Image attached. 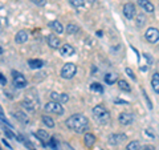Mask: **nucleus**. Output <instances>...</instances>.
Instances as JSON below:
<instances>
[{
  "label": "nucleus",
  "mask_w": 159,
  "mask_h": 150,
  "mask_svg": "<svg viewBox=\"0 0 159 150\" xmlns=\"http://www.w3.org/2000/svg\"><path fill=\"white\" fill-rule=\"evenodd\" d=\"M145 37L148 43H157L158 40H159V29L158 28H154V27H150L146 31L145 33Z\"/></svg>",
  "instance_id": "obj_6"
},
{
  "label": "nucleus",
  "mask_w": 159,
  "mask_h": 150,
  "mask_svg": "<svg viewBox=\"0 0 159 150\" xmlns=\"http://www.w3.org/2000/svg\"><path fill=\"white\" fill-rule=\"evenodd\" d=\"M27 40H28V32L27 31H20L16 33V36H15V41L17 44H24V43H27Z\"/></svg>",
  "instance_id": "obj_14"
},
{
  "label": "nucleus",
  "mask_w": 159,
  "mask_h": 150,
  "mask_svg": "<svg viewBox=\"0 0 159 150\" xmlns=\"http://www.w3.org/2000/svg\"><path fill=\"white\" fill-rule=\"evenodd\" d=\"M60 101H61V102H68L69 101V96H68L66 93L60 94Z\"/></svg>",
  "instance_id": "obj_33"
},
{
  "label": "nucleus",
  "mask_w": 159,
  "mask_h": 150,
  "mask_svg": "<svg viewBox=\"0 0 159 150\" xmlns=\"http://www.w3.org/2000/svg\"><path fill=\"white\" fill-rule=\"evenodd\" d=\"M126 73L129 74V77H130V78H133V81H135V80H137V77H135V74H134V72L131 71V69H130V68H126Z\"/></svg>",
  "instance_id": "obj_31"
},
{
  "label": "nucleus",
  "mask_w": 159,
  "mask_h": 150,
  "mask_svg": "<svg viewBox=\"0 0 159 150\" xmlns=\"http://www.w3.org/2000/svg\"><path fill=\"white\" fill-rule=\"evenodd\" d=\"M114 102H116V104H125V105L129 104L127 101H125V100H119V98H116V100H114Z\"/></svg>",
  "instance_id": "obj_38"
},
{
  "label": "nucleus",
  "mask_w": 159,
  "mask_h": 150,
  "mask_svg": "<svg viewBox=\"0 0 159 150\" xmlns=\"http://www.w3.org/2000/svg\"><path fill=\"white\" fill-rule=\"evenodd\" d=\"M48 148H52V149H54V150H57L58 149V143H57V139L56 138H51L48 141Z\"/></svg>",
  "instance_id": "obj_29"
},
{
  "label": "nucleus",
  "mask_w": 159,
  "mask_h": 150,
  "mask_svg": "<svg viewBox=\"0 0 159 150\" xmlns=\"http://www.w3.org/2000/svg\"><path fill=\"white\" fill-rule=\"evenodd\" d=\"M66 126L76 133H84L89 128V120L84 114H73L66 121Z\"/></svg>",
  "instance_id": "obj_1"
},
{
  "label": "nucleus",
  "mask_w": 159,
  "mask_h": 150,
  "mask_svg": "<svg viewBox=\"0 0 159 150\" xmlns=\"http://www.w3.org/2000/svg\"><path fill=\"white\" fill-rule=\"evenodd\" d=\"M137 24H138V27H142V26H145L146 24V17H145V15L143 13H138L137 15Z\"/></svg>",
  "instance_id": "obj_26"
},
{
  "label": "nucleus",
  "mask_w": 159,
  "mask_h": 150,
  "mask_svg": "<svg viewBox=\"0 0 159 150\" xmlns=\"http://www.w3.org/2000/svg\"><path fill=\"white\" fill-rule=\"evenodd\" d=\"M138 4L148 13H152L154 9H155V8H154V4L150 2V0H138Z\"/></svg>",
  "instance_id": "obj_12"
},
{
  "label": "nucleus",
  "mask_w": 159,
  "mask_h": 150,
  "mask_svg": "<svg viewBox=\"0 0 159 150\" xmlns=\"http://www.w3.org/2000/svg\"><path fill=\"white\" fill-rule=\"evenodd\" d=\"M93 117L99 125H106L110 121V113L102 105H97L93 108Z\"/></svg>",
  "instance_id": "obj_2"
},
{
  "label": "nucleus",
  "mask_w": 159,
  "mask_h": 150,
  "mask_svg": "<svg viewBox=\"0 0 159 150\" xmlns=\"http://www.w3.org/2000/svg\"><path fill=\"white\" fill-rule=\"evenodd\" d=\"M143 57H146V59H147L148 64H151V63H152V59H151V56H150L148 53H143Z\"/></svg>",
  "instance_id": "obj_39"
},
{
  "label": "nucleus",
  "mask_w": 159,
  "mask_h": 150,
  "mask_svg": "<svg viewBox=\"0 0 159 150\" xmlns=\"http://www.w3.org/2000/svg\"><path fill=\"white\" fill-rule=\"evenodd\" d=\"M0 117H2V121H3L4 124H7V125H8V126H9V128H12V125H11V124H9V121H8V120H7L6 117H4V113H3V112H0Z\"/></svg>",
  "instance_id": "obj_34"
},
{
  "label": "nucleus",
  "mask_w": 159,
  "mask_h": 150,
  "mask_svg": "<svg viewBox=\"0 0 159 150\" xmlns=\"http://www.w3.org/2000/svg\"><path fill=\"white\" fill-rule=\"evenodd\" d=\"M13 117L16 118L19 122H21L23 125L29 124V120H28V117H27V114H24L23 112H15V113H13Z\"/></svg>",
  "instance_id": "obj_18"
},
{
  "label": "nucleus",
  "mask_w": 159,
  "mask_h": 150,
  "mask_svg": "<svg viewBox=\"0 0 159 150\" xmlns=\"http://www.w3.org/2000/svg\"><path fill=\"white\" fill-rule=\"evenodd\" d=\"M94 150H103V149H94Z\"/></svg>",
  "instance_id": "obj_44"
},
{
  "label": "nucleus",
  "mask_w": 159,
  "mask_h": 150,
  "mask_svg": "<svg viewBox=\"0 0 159 150\" xmlns=\"http://www.w3.org/2000/svg\"><path fill=\"white\" fill-rule=\"evenodd\" d=\"M23 106H25L29 112H34V110H36V108L39 106V101H36V100H32V98H25L23 101Z\"/></svg>",
  "instance_id": "obj_10"
},
{
  "label": "nucleus",
  "mask_w": 159,
  "mask_h": 150,
  "mask_svg": "<svg viewBox=\"0 0 159 150\" xmlns=\"http://www.w3.org/2000/svg\"><path fill=\"white\" fill-rule=\"evenodd\" d=\"M123 15H125L126 19H133L137 16V12H135V7H134L133 3H126L123 6Z\"/></svg>",
  "instance_id": "obj_8"
},
{
  "label": "nucleus",
  "mask_w": 159,
  "mask_h": 150,
  "mask_svg": "<svg viewBox=\"0 0 159 150\" xmlns=\"http://www.w3.org/2000/svg\"><path fill=\"white\" fill-rule=\"evenodd\" d=\"M31 2L33 4H36V6H40V7H43V6H45V4H47L45 0H31Z\"/></svg>",
  "instance_id": "obj_32"
},
{
  "label": "nucleus",
  "mask_w": 159,
  "mask_h": 150,
  "mask_svg": "<svg viewBox=\"0 0 159 150\" xmlns=\"http://www.w3.org/2000/svg\"><path fill=\"white\" fill-rule=\"evenodd\" d=\"M0 81H2V87H6V84H7V78L4 74H0Z\"/></svg>",
  "instance_id": "obj_37"
},
{
  "label": "nucleus",
  "mask_w": 159,
  "mask_h": 150,
  "mask_svg": "<svg viewBox=\"0 0 159 150\" xmlns=\"http://www.w3.org/2000/svg\"><path fill=\"white\" fill-rule=\"evenodd\" d=\"M90 89L94 92H97V93H102L103 92V88H102V85L101 84H98V82H93L90 85Z\"/></svg>",
  "instance_id": "obj_27"
},
{
  "label": "nucleus",
  "mask_w": 159,
  "mask_h": 150,
  "mask_svg": "<svg viewBox=\"0 0 159 150\" xmlns=\"http://www.w3.org/2000/svg\"><path fill=\"white\" fill-rule=\"evenodd\" d=\"M151 87L154 89V92L159 94V73L158 72H155L152 74V77H151Z\"/></svg>",
  "instance_id": "obj_19"
},
{
  "label": "nucleus",
  "mask_w": 159,
  "mask_h": 150,
  "mask_svg": "<svg viewBox=\"0 0 159 150\" xmlns=\"http://www.w3.org/2000/svg\"><path fill=\"white\" fill-rule=\"evenodd\" d=\"M143 150H155V148L151 146V145H145V146H143Z\"/></svg>",
  "instance_id": "obj_40"
},
{
  "label": "nucleus",
  "mask_w": 159,
  "mask_h": 150,
  "mask_svg": "<svg viewBox=\"0 0 159 150\" xmlns=\"http://www.w3.org/2000/svg\"><path fill=\"white\" fill-rule=\"evenodd\" d=\"M84 142H85L88 148H93L94 143H96V136L92 133H86L85 137H84Z\"/></svg>",
  "instance_id": "obj_17"
},
{
  "label": "nucleus",
  "mask_w": 159,
  "mask_h": 150,
  "mask_svg": "<svg viewBox=\"0 0 159 150\" xmlns=\"http://www.w3.org/2000/svg\"><path fill=\"white\" fill-rule=\"evenodd\" d=\"M119 124H122V125H130V124H133L134 122V116L131 113H121L119 114Z\"/></svg>",
  "instance_id": "obj_9"
},
{
  "label": "nucleus",
  "mask_w": 159,
  "mask_h": 150,
  "mask_svg": "<svg viewBox=\"0 0 159 150\" xmlns=\"http://www.w3.org/2000/svg\"><path fill=\"white\" fill-rule=\"evenodd\" d=\"M51 97L53 98V101H60V94H57L56 92H52L51 93Z\"/></svg>",
  "instance_id": "obj_36"
},
{
  "label": "nucleus",
  "mask_w": 159,
  "mask_h": 150,
  "mask_svg": "<svg viewBox=\"0 0 159 150\" xmlns=\"http://www.w3.org/2000/svg\"><path fill=\"white\" fill-rule=\"evenodd\" d=\"M48 44L49 47L53 49H60L61 45H60V39L56 36V35H49L48 36Z\"/></svg>",
  "instance_id": "obj_13"
},
{
  "label": "nucleus",
  "mask_w": 159,
  "mask_h": 150,
  "mask_svg": "<svg viewBox=\"0 0 159 150\" xmlns=\"http://www.w3.org/2000/svg\"><path fill=\"white\" fill-rule=\"evenodd\" d=\"M60 54L64 56V57L73 56L74 54V48L72 45H69V44H64V45H61V48H60Z\"/></svg>",
  "instance_id": "obj_11"
},
{
  "label": "nucleus",
  "mask_w": 159,
  "mask_h": 150,
  "mask_svg": "<svg viewBox=\"0 0 159 150\" xmlns=\"http://www.w3.org/2000/svg\"><path fill=\"white\" fill-rule=\"evenodd\" d=\"M78 31H80V27L76 26V24L69 23L66 26V33H69V35H74V33H77Z\"/></svg>",
  "instance_id": "obj_22"
},
{
  "label": "nucleus",
  "mask_w": 159,
  "mask_h": 150,
  "mask_svg": "<svg viewBox=\"0 0 159 150\" xmlns=\"http://www.w3.org/2000/svg\"><path fill=\"white\" fill-rule=\"evenodd\" d=\"M2 142H3L4 145H6V146H7L8 149H12V146H11V145H9V143L7 142V139H6V138H3V139H2Z\"/></svg>",
  "instance_id": "obj_41"
},
{
  "label": "nucleus",
  "mask_w": 159,
  "mask_h": 150,
  "mask_svg": "<svg viewBox=\"0 0 159 150\" xmlns=\"http://www.w3.org/2000/svg\"><path fill=\"white\" fill-rule=\"evenodd\" d=\"M34 136L37 137V139H40V142H41L44 146H47V143L45 141H49V136H48V133L45 130H43V129H40V130H37V133L34 134Z\"/></svg>",
  "instance_id": "obj_15"
},
{
  "label": "nucleus",
  "mask_w": 159,
  "mask_h": 150,
  "mask_svg": "<svg viewBox=\"0 0 159 150\" xmlns=\"http://www.w3.org/2000/svg\"><path fill=\"white\" fill-rule=\"evenodd\" d=\"M76 72H77V67H76V64H73V63H66L65 65L62 67V69H61V77L62 78H72L74 74H76Z\"/></svg>",
  "instance_id": "obj_3"
},
{
  "label": "nucleus",
  "mask_w": 159,
  "mask_h": 150,
  "mask_svg": "<svg viewBox=\"0 0 159 150\" xmlns=\"http://www.w3.org/2000/svg\"><path fill=\"white\" fill-rule=\"evenodd\" d=\"M142 93H143V96H145V98H146V101H147V105H148V109H152V105H151V101H150V98L147 97V93L145 92V91H142Z\"/></svg>",
  "instance_id": "obj_35"
},
{
  "label": "nucleus",
  "mask_w": 159,
  "mask_h": 150,
  "mask_svg": "<svg viewBox=\"0 0 159 150\" xmlns=\"http://www.w3.org/2000/svg\"><path fill=\"white\" fill-rule=\"evenodd\" d=\"M4 130V133H6V136L8 137V138H11V139H17V137H16V134H13L11 130H9V129H7V128H4L3 129Z\"/></svg>",
  "instance_id": "obj_30"
},
{
  "label": "nucleus",
  "mask_w": 159,
  "mask_h": 150,
  "mask_svg": "<svg viewBox=\"0 0 159 150\" xmlns=\"http://www.w3.org/2000/svg\"><path fill=\"white\" fill-rule=\"evenodd\" d=\"M28 65H29V68H31V69H40L44 65V63H43V60L32 59V60H29V61H28Z\"/></svg>",
  "instance_id": "obj_20"
},
{
  "label": "nucleus",
  "mask_w": 159,
  "mask_h": 150,
  "mask_svg": "<svg viewBox=\"0 0 159 150\" xmlns=\"http://www.w3.org/2000/svg\"><path fill=\"white\" fill-rule=\"evenodd\" d=\"M44 109H45L47 112H49V113H54V114H58V116L64 114V108H62V105L60 104V102H57V101L47 102L45 106H44Z\"/></svg>",
  "instance_id": "obj_4"
},
{
  "label": "nucleus",
  "mask_w": 159,
  "mask_h": 150,
  "mask_svg": "<svg viewBox=\"0 0 159 150\" xmlns=\"http://www.w3.org/2000/svg\"><path fill=\"white\" fill-rule=\"evenodd\" d=\"M97 36H99V37H102V32H101V31H98V32H97Z\"/></svg>",
  "instance_id": "obj_43"
},
{
  "label": "nucleus",
  "mask_w": 159,
  "mask_h": 150,
  "mask_svg": "<svg viewBox=\"0 0 159 150\" xmlns=\"http://www.w3.org/2000/svg\"><path fill=\"white\" fill-rule=\"evenodd\" d=\"M118 87L121 91H125V92H130L131 88L130 85H129V82L126 81V80H118Z\"/></svg>",
  "instance_id": "obj_21"
},
{
  "label": "nucleus",
  "mask_w": 159,
  "mask_h": 150,
  "mask_svg": "<svg viewBox=\"0 0 159 150\" xmlns=\"http://www.w3.org/2000/svg\"><path fill=\"white\" fill-rule=\"evenodd\" d=\"M69 3L76 8H82L84 6H85V2H84V0H69Z\"/></svg>",
  "instance_id": "obj_28"
},
{
  "label": "nucleus",
  "mask_w": 159,
  "mask_h": 150,
  "mask_svg": "<svg viewBox=\"0 0 159 150\" xmlns=\"http://www.w3.org/2000/svg\"><path fill=\"white\" fill-rule=\"evenodd\" d=\"M141 71L142 72H146L147 71V67H141Z\"/></svg>",
  "instance_id": "obj_42"
},
{
  "label": "nucleus",
  "mask_w": 159,
  "mask_h": 150,
  "mask_svg": "<svg viewBox=\"0 0 159 150\" xmlns=\"http://www.w3.org/2000/svg\"><path fill=\"white\" fill-rule=\"evenodd\" d=\"M41 118H43L44 125H47L48 128H54V121H53V120H52L51 117H48V116H43Z\"/></svg>",
  "instance_id": "obj_25"
},
{
  "label": "nucleus",
  "mask_w": 159,
  "mask_h": 150,
  "mask_svg": "<svg viewBox=\"0 0 159 150\" xmlns=\"http://www.w3.org/2000/svg\"><path fill=\"white\" fill-rule=\"evenodd\" d=\"M12 74H13V87H16L19 89H23L27 87V78L23 76V73L12 72Z\"/></svg>",
  "instance_id": "obj_5"
},
{
  "label": "nucleus",
  "mask_w": 159,
  "mask_h": 150,
  "mask_svg": "<svg viewBox=\"0 0 159 150\" xmlns=\"http://www.w3.org/2000/svg\"><path fill=\"white\" fill-rule=\"evenodd\" d=\"M127 139L126 134H122V133H114L109 136V143L110 145H121L122 142H125Z\"/></svg>",
  "instance_id": "obj_7"
},
{
  "label": "nucleus",
  "mask_w": 159,
  "mask_h": 150,
  "mask_svg": "<svg viewBox=\"0 0 159 150\" xmlns=\"http://www.w3.org/2000/svg\"><path fill=\"white\" fill-rule=\"evenodd\" d=\"M105 81H106V84H109V85L114 84V82L117 81V74H116V73H107L106 76H105Z\"/></svg>",
  "instance_id": "obj_24"
},
{
  "label": "nucleus",
  "mask_w": 159,
  "mask_h": 150,
  "mask_svg": "<svg viewBox=\"0 0 159 150\" xmlns=\"http://www.w3.org/2000/svg\"><path fill=\"white\" fill-rule=\"evenodd\" d=\"M126 150H142V148H141V143L138 141H131V142L127 143Z\"/></svg>",
  "instance_id": "obj_23"
},
{
  "label": "nucleus",
  "mask_w": 159,
  "mask_h": 150,
  "mask_svg": "<svg viewBox=\"0 0 159 150\" xmlns=\"http://www.w3.org/2000/svg\"><path fill=\"white\" fill-rule=\"evenodd\" d=\"M49 27L53 29V32H54V33H58V35H60V33H62V32H64L62 24L60 23V21H57V20H53V21L49 23Z\"/></svg>",
  "instance_id": "obj_16"
}]
</instances>
